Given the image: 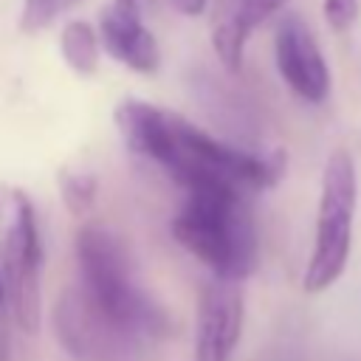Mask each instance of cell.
<instances>
[{
    "label": "cell",
    "instance_id": "6da1fadb",
    "mask_svg": "<svg viewBox=\"0 0 361 361\" xmlns=\"http://www.w3.org/2000/svg\"><path fill=\"white\" fill-rule=\"evenodd\" d=\"M116 124L127 149L161 166L183 192L226 189L245 195L274 186L285 172V152H245L183 116L141 99L121 102Z\"/></svg>",
    "mask_w": 361,
    "mask_h": 361
},
{
    "label": "cell",
    "instance_id": "7a4b0ae2",
    "mask_svg": "<svg viewBox=\"0 0 361 361\" xmlns=\"http://www.w3.org/2000/svg\"><path fill=\"white\" fill-rule=\"evenodd\" d=\"M172 237L220 279L240 282L257 268V228L237 192H186L172 217Z\"/></svg>",
    "mask_w": 361,
    "mask_h": 361
},
{
    "label": "cell",
    "instance_id": "3957f363",
    "mask_svg": "<svg viewBox=\"0 0 361 361\" xmlns=\"http://www.w3.org/2000/svg\"><path fill=\"white\" fill-rule=\"evenodd\" d=\"M79 285L144 347L169 327L166 310L138 285L127 245L107 226L90 223L76 234Z\"/></svg>",
    "mask_w": 361,
    "mask_h": 361
},
{
    "label": "cell",
    "instance_id": "277c9868",
    "mask_svg": "<svg viewBox=\"0 0 361 361\" xmlns=\"http://www.w3.org/2000/svg\"><path fill=\"white\" fill-rule=\"evenodd\" d=\"M355 197H358L355 161L347 149L338 147L327 155L324 172H322L313 251H310L305 279H302L307 293L327 290L344 274V265L350 257V243H353Z\"/></svg>",
    "mask_w": 361,
    "mask_h": 361
},
{
    "label": "cell",
    "instance_id": "5b68a950",
    "mask_svg": "<svg viewBox=\"0 0 361 361\" xmlns=\"http://www.w3.org/2000/svg\"><path fill=\"white\" fill-rule=\"evenodd\" d=\"M39 268L42 245L28 195L20 189H0V274L14 324L23 333H37L42 322Z\"/></svg>",
    "mask_w": 361,
    "mask_h": 361
},
{
    "label": "cell",
    "instance_id": "8992f818",
    "mask_svg": "<svg viewBox=\"0 0 361 361\" xmlns=\"http://www.w3.org/2000/svg\"><path fill=\"white\" fill-rule=\"evenodd\" d=\"M51 324L62 350L76 361H127L141 347L79 282L56 296Z\"/></svg>",
    "mask_w": 361,
    "mask_h": 361
},
{
    "label": "cell",
    "instance_id": "52a82bcc",
    "mask_svg": "<svg viewBox=\"0 0 361 361\" xmlns=\"http://www.w3.org/2000/svg\"><path fill=\"white\" fill-rule=\"evenodd\" d=\"M243 290L231 279H209L197 299L195 361H231L243 333Z\"/></svg>",
    "mask_w": 361,
    "mask_h": 361
},
{
    "label": "cell",
    "instance_id": "ba28073f",
    "mask_svg": "<svg viewBox=\"0 0 361 361\" xmlns=\"http://www.w3.org/2000/svg\"><path fill=\"white\" fill-rule=\"evenodd\" d=\"M276 68L285 85L305 102H324L330 93V71L319 51V42L299 14H285L274 34Z\"/></svg>",
    "mask_w": 361,
    "mask_h": 361
},
{
    "label": "cell",
    "instance_id": "9c48e42d",
    "mask_svg": "<svg viewBox=\"0 0 361 361\" xmlns=\"http://www.w3.org/2000/svg\"><path fill=\"white\" fill-rule=\"evenodd\" d=\"M99 34L113 59L127 65L135 73H155L161 65L158 39L144 25V17L124 11L121 6H107L99 20Z\"/></svg>",
    "mask_w": 361,
    "mask_h": 361
},
{
    "label": "cell",
    "instance_id": "30bf717a",
    "mask_svg": "<svg viewBox=\"0 0 361 361\" xmlns=\"http://www.w3.org/2000/svg\"><path fill=\"white\" fill-rule=\"evenodd\" d=\"M282 3L285 0H220L217 3V14L212 25V45L223 68L240 71L245 39Z\"/></svg>",
    "mask_w": 361,
    "mask_h": 361
},
{
    "label": "cell",
    "instance_id": "8fae6325",
    "mask_svg": "<svg viewBox=\"0 0 361 361\" xmlns=\"http://www.w3.org/2000/svg\"><path fill=\"white\" fill-rule=\"evenodd\" d=\"M59 48H62V59L68 62V68L79 76H90L99 65V42L96 34L90 28V23L85 20H71L62 34H59Z\"/></svg>",
    "mask_w": 361,
    "mask_h": 361
},
{
    "label": "cell",
    "instance_id": "7c38bea8",
    "mask_svg": "<svg viewBox=\"0 0 361 361\" xmlns=\"http://www.w3.org/2000/svg\"><path fill=\"white\" fill-rule=\"evenodd\" d=\"M96 192H99V183L93 175L79 172V169L59 172V195H62V203L68 206V212L87 214L96 203Z\"/></svg>",
    "mask_w": 361,
    "mask_h": 361
},
{
    "label": "cell",
    "instance_id": "4fadbf2b",
    "mask_svg": "<svg viewBox=\"0 0 361 361\" xmlns=\"http://www.w3.org/2000/svg\"><path fill=\"white\" fill-rule=\"evenodd\" d=\"M79 0H23V8H20V31H25V34L45 31L56 17H62Z\"/></svg>",
    "mask_w": 361,
    "mask_h": 361
},
{
    "label": "cell",
    "instance_id": "5bb4252c",
    "mask_svg": "<svg viewBox=\"0 0 361 361\" xmlns=\"http://www.w3.org/2000/svg\"><path fill=\"white\" fill-rule=\"evenodd\" d=\"M324 17L336 31H344L358 20V0H324Z\"/></svg>",
    "mask_w": 361,
    "mask_h": 361
},
{
    "label": "cell",
    "instance_id": "9a60e30c",
    "mask_svg": "<svg viewBox=\"0 0 361 361\" xmlns=\"http://www.w3.org/2000/svg\"><path fill=\"white\" fill-rule=\"evenodd\" d=\"M14 322L11 316V305H8V293H6V282H3V274H0V361H8V324Z\"/></svg>",
    "mask_w": 361,
    "mask_h": 361
},
{
    "label": "cell",
    "instance_id": "2e32d148",
    "mask_svg": "<svg viewBox=\"0 0 361 361\" xmlns=\"http://www.w3.org/2000/svg\"><path fill=\"white\" fill-rule=\"evenodd\" d=\"M116 6H121L124 11H133V14H138V17H144V14H149L152 8H155V3L158 0H113Z\"/></svg>",
    "mask_w": 361,
    "mask_h": 361
}]
</instances>
